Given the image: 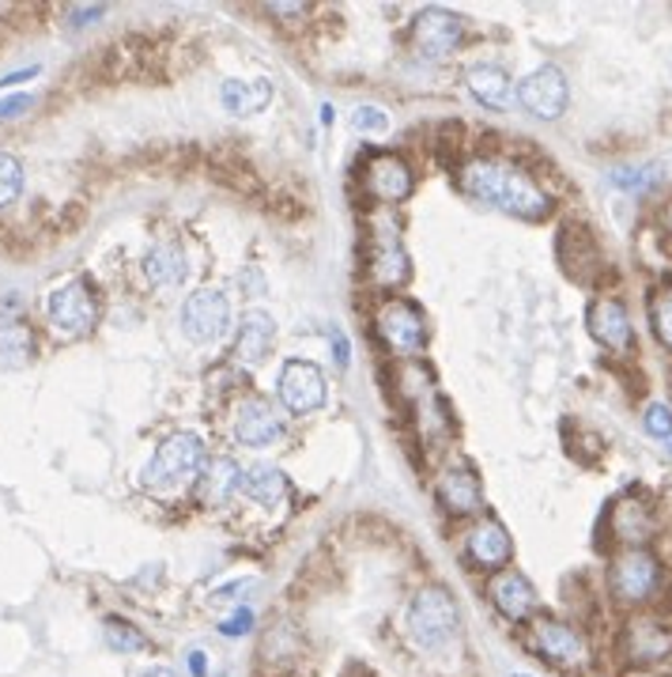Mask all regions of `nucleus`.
I'll return each instance as SVG.
<instances>
[{
  "mask_svg": "<svg viewBox=\"0 0 672 677\" xmlns=\"http://www.w3.org/2000/svg\"><path fill=\"white\" fill-rule=\"evenodd\" d=\"M457 185L476 205L499 208V213L517 216V220H545L552 213V197L522 167L503 164V159H473V164L461 167Z\"/></svg>",
  "mask_w": 672,
  "mask_h": 677,
  "instance_id": "f257e3e1",
  "label": "nucleus"
},
{
  "mask_svg": "<svg viewBox=\"0 0 672 677\" xmlns=\"http://www.w3.org/2000/svg\"><path fill=\"white\" fill-rule=\"evenodd\" d=\"M529 648L563 674H582V670H589V663H594L589 636L582 632L578 625L560 620V617H533Z\"/></svg>",
  "mask_w": 672,
  "mask_h": 677,
  "instance_id": "f03ea898",
  "label": "nucleus"
},
{
  "mask_svg": "<svg viewBox=\"0 0 672 677\" xmlns=\"http://www.w3.org/2000/svg\"><path fill=\"white\" fill-rule=\"evenodd\" d=\"M461 628V609L457 602L450 599L447 587L431 583L412 599L408 606V636L416 648L424 651H439L457 636Z\"/></svg>",
  "mask_w": 672,
  "mask_h": 677,
  "instance_id": "7ed1b4c3",
  "label": "nucleus"
},
{
  "mask_svg": "<svg viewBox=\"0 0 672 677\" xmlns=\"http://www.w3.org/2000/svg\"><path fill=\"white\" fill-rule=\"evenodd\" d=\"M665 587V571H661L658 556L646 549H623L609 564V594L616 606H646L653 594Z\"/></svg>",
  "mask_w": 672,
  "mask_h": 677,
  "instance_id": "20e7f679",
  "label": "nucleus"
},
{
  "mask_svg": "<svg viewBox=\"0 0 672 677\" xmlns=\"http://www.w3.org/2000/svg\"><path fill=\"white\" fill-rule=\"evenodd\" d=\"M205 466V443L193 432H178L170 439L159 443V450L151 455V462L144 466V485L151 488H178L185 481H193Z\"/></svg>",
  "mask_w": 672,
  "mask_h": 677,
  "instance_id": "39448f33",
  "label": "nucleus"
},
{
  "mask_svg": "<svg viewBox=\"0 0 672 677\" xmlns=\"http://www.w3.org/2000/svg\"><path fill=\"white\" fill-rule=\"evenodd\" d=\"M46 314H50V326L61 337H69V341L87 337L95 329V322H99V300H95V288L87 285L84 277L53 288L50 300H46Z\"/></svg>",
  "mask_w": 672,
  "mask_h": 677,
  "instance_id": "423d86ee",
  "label": "nucleus"
},
{
  "mask_svg": "<svg viewBox=\"0 0 672 677\" xmlns=\"http://www.w3.org/2000/svg\"><path fill=\"white\" fill-rule=\"evenodd\" d=\"M517 102H522L525 114L540 118V122H555L566 110V102H571V87H566L563 69H555V64L533 69L529 76L517 84Z\"/></svg>",
  "mask_w": 672,
  "mask_h": 677,
  "instance_id": "0eeeda50",
  "label": "nucleus"
},
{
  "mask_svg": "<svg viewBox=\"0 0 672 677\" xmlns=\"http://www.w3.org/2000/svg\"><path fill=\"white\" fill-rule=\"evenodd\" d=\"M623 655L635 666H658L672 658V625L653 614H635L623 625Z\"/></svg>",
  "mask_w": 672,
  "mask_h": 677,
  "instance_id": "6e6552de",
  "label": "nucleus"
},
{
  "mask_svg": "<svg viewBox=\"0 0 672 677\" xmlns=\"http://www.w3.org/2000/svg\"><path fill=\"white\" fill-rule=\"evenodd\" d=\"M461 38H465V20L447 12V8H424L412 23V43L427 61L450 58L461 46Z\"/></svg>",
  "mask_w": 672,
  "mask_h": 677,
  "instance_id": "1a4fd4ad",
  "label": "nucleus"
},
{
  "mask_svg": "<svg viewBox=\"0 0 672 677\" xmlns=\"http://www.w3.org/2000/svg\"><path fill=\"white\" fill-rule=\"evenodd\" d=\"M280 401L288 413L306 416L326 406V375L310 360H288L280 371Z\"/></svg>",
  "mask_w": 672,
  "mask_h": 677,
  "instance_id": "9d476101",
  "label": "nucleus"
},
{
  "mask_svg": "<svg viewBox=\"0 0 672 677\" xmlns=\"http://www.w3.org/2000/svg\"><path fill=\"white\" fill-rule=\"evenodd\" d=\"M378 334H382V341L390 344L393 352L412 356V352H419L427 341V318L416 303L390 300V303H382V311H378Z\"/></svg>",
  "mask_w": 672,
  "mask_h": 677,
  "instance_id": "9b49d317",
  "label": "nucleus"
},
{
  "mask_svg": "<svg viewBox=\"0 0 672 677\" xmlns=\"http://www.w3.org/2000/svg\"><path fill=\"white\" fill-rule=\"evenodd\" d=\"M227 322H231V307H227V295L216 292V288L193 292L182 307V329H185V337L197 344L220 341L227 334Z\"/></svg>",
  "mask_w": 672,
  "mask_h": 677,
  "instance_id": "f8f14e48",
  "label": "nucleus"
},
{
  "mask_svg": "<svg viewBox=\"0 0 672 677\" xmlns=\"http://www.w3.org/2000/svg\"><path fill=\"white\" fill-rule=\"evenodd\" d=\"M488 599L491 606L503 614L510 625H522V620H533L537 614V591H533V583L522 576L517 568H499L491 571L488 579Z\"/></svg>",
  "mask_w": 672,
  "mask_h": 677,
  "instance_id": "ddd939ff",
  "label": "nucleus"
},
{
  "mask_svg": "<svg viewBox=\"0 0 672 677\" xmlns=\"http://www.w3.org/2000/svg\"><path fill=\"white\" fill-rule=\"evenodd\" d=\"M370 280L378 288H401L408 280V254H404L393 223L382 220L370 231Z\"/></svg>",
  "mask_w": 672,
  "mask_h": 677,
  "instance_id": "4468645a",
  "label": "nucleus"
},
{
  "mask_svg": "<svg viewBox=\"0 0 672 677\" xmlns=\"http://www.w3.org/2000/svg\"><path fill=\"white\" fill-rule=\"evenodd\" d=\"M363 182H367L370 197L382 201V205H396V201H404L412 193L408 164H404L401 156H393V152H375V156L367 159V174H363Z\"/></svg>",
  "mask_w": 672,
  "mask_h": 677,
  "instance_id": "2eb2a0df",
  "label": "nucleus"
},
{
  "mask_svg": "<svg viewBox=\"0 0 672 677\" xmlns=\"http://www.w3.org/2000/svg\"><path fill=\"white\" fill-rule=\"evenodd\" d=\"M280 432H283L280 413L265 398H246L239 406V413H234V439L242 447H269V443L280 439Z\"/></svg>",
  "mask_w": 672,
  "mask_h": 677,
  "instance_id": "dca6fc26",
  "label": "nucleus"
},
{
  "mask_svg": "<svg viewBox=\"0 0 672 677\" xmlns=\"http://www.w3.org/2000/svg\"><path fill=\"white\" fill-rule=\"evenodd\" d=\"M589 334H594L604 349L620 352V356H627V352L635 349V329H631L627 307H623L620 300H612V295H604V300H597L594 307H589Z\"/></svg>",
  "mask_w": 672,
  "mask_h": 677,
  "instance_id": "f3484780",
  "label": "nucleus"
},
{
  "mask_svg": "<svg viewBox=\"0 0 672 677\" xmlns=\"http://www.w3.org/2000/svg\"><path fill=\"white\" fill-rule=\"evenodd\" d=\"M653 527H658V519H653V511L643 504V499L635 496H623L612 504L609 511V534L616 537L623 549H643L646 542H650Z\"/></svg>",
  "mask_w": 672,
  "mask_h": 677,
  "instance_id": "a211bd4d",
  "label": "nucleus"
},
{
  "mask_svg": "<svg viewBox=\"0 0 672 677\" xmlns=\"http://www.w3.org/2000/svg\"><path fill=\"white\" fill-rule=\"evenodd\" d=\"M439 499L450 515H476L484 507V488L473 466L453 462L439 473Z\"/></svg>",
  "mask_w": 672,
  "mask_h": 677,
  "instance_id": "6ab92c4d",
  "label": "nucleus"
},
{
  "mask_svg": "<svg viewBox=\"0 0 672 677\" xmlns=\"http://www.w3.org/2000/svg\"><path fill=\"white\" fill-rule=\"evenodd\" d=\"M510 556H514V542H510L506 527L499 519H480L468 530V560L476 568L499 571L510 564Z\"/></svg>",
  "mask_w": 672,
  "mask_h": 677,
  "instance_id": "aec40b11",
  "label": "nucleus"
},
{
  "mask_svg": "<svg viewBox=\"0 0 672 677\" xmlns=\"http://www.w3.org/2000/svg\"><path fill=\"white\" fill-rule=\"evenodd\" d=\"M272 341H277V322L265 311H249L242 314V329H239V344H234V360L239 367L257 371L265 364V356L272 352Z\"/></svg>",
  "mask_w": 672,
  "mask_h": 677,
  "instance_id": "412c9836",
  "label": "nucleus"
},
{
  "mask_svg": "<svg viewBox=\"0 0 672 677\" xmlns=\"http://www.w3.org/2000/svg\"><path fill=\"white\" fill-rule=\"evenodd\" d=\"M269 102H272L269 80H227L223 84V107L239 118L261 114Z\"/></svg>",
  "mask_w": 672,
  "mask_h": 677,
  "instance_id": "4be33fe9",
  "label": "nucleus"
},
{
  "mask_svg": "<svg viewBox=\"0 0 672 677\" xmlns=\"http://www.w3.org/2000/svg\"><path fill=\"white\" fill-rule=\"evenodd\" d=\"M468 92H473L476 102H484V107L499 110L510 102V76L506 69H499V64H473L465 76Z\"/></svg>",
  "mask_w": 672,
  "mask_h": 677,
  "instance_id": "5701e85b",
  "label": "nucleus"
},
{
  "mask_svg": "<svg viewBox=\"0 0 672 677\" xmlns=\"http://www.w3.org/2000/svg\"><path fill=\"white\" fill-rule=\"evenodd\" d=\"M239 485H242L239 462H231V458H212V462L205 466V477H200V496H205L208 507H223L227 499L239 493Z\"/></svg>",
  "mask_w": 672,
  "mask_h": 677,
  "instance_id": "b1692460",
  "label": "nucleus"
},
{
  "mask_svg": "<svg viewBox=\"0 0 672 677\" xmlns=\"http://www.w3.org/2000/svg\"><path fill=\"white\" fill-rule=\"evenodd\" d=\"M239 493L257 499V504H265V507H272V504H280V499L288 496V477H283L277 466L257 462V466H249V470H242Z\"/></svg>",
  "mask_w": 672,
  "mask_h": 677,
  "instance_id": "393cba45",
  "label": "nucleus"
},
{
  "mask_svg": "<svg viewBox=\"0 0 672 677\" xmlns=\"http://www.w3.org/2000/svg\"><path fill=\"white\" fill-rule=\"evenodd\" d=\"M144 273H148L151 285L170 288V285H182L185 280V254L178 243H159L144 257Z\"/></svg>",
  "mask_w": 672,
  "mask_h": 677,
  "instance_id": "a878e982",
  "label": "nucleus"
},
{
  "mask_svg": "<svg viewBox=\"0 0 672 677\" xmlns=\"http://www.w3.org/2000/svg\"><path fill=\"white\" fill-rule=\"evenodd\" d=\"M35 352V341H30V329L15 318H4L0 314V360L4 364H23V360Z\"/></svg>",
  "mask_w": 672,
  "mask_h": 677,
  "instance_id": "bb28decb",
  "label": "nucleus"
},
{
  "mask_svg": "<svg viewBox=\"0 0 672 677\" xmlns=\"http://www.w3.org/2000/svg\"><path fill=\"white\" fill-rule=\"evenodd\" d=\"M650 326H653V337H658V341L672 352V285L653 292V300H650Z\"/></svg>",
  "mask_w": 672,
  "mask_h": 677,
  "instance_id": "cd10ccee",
  "label": "nucleus"
},
{
  "mask_svg": "<svg viewBox=\"0 0 672 677\" xmlns=\"http://www.w3.org/2000/svg\"><path fill=\"white\" fill-rule=\"evenodd\" d=\"M107 643L113 651H121V655H133V651H148V636L136 632L129 620H118L110 617L107 620Z\"/></svg>",
  "mask_w": 672,
  "mask_h": 677,
  "instance_id": "c85d7f7f",
  "label": "nucleus"
},
{
  "mask_svg": "<svg viewBox=\"0 0 672 677\" xmlns=\"http://www.w3.org/2000/svg\"><path fill=\"white\" fill-rule=\"evenodd\" d=\"M23 193V164L12 152H0V208H8Z\"/></svg>",
  "mask_w": 672,
  "mask_h": 677,
  "instance_id": "c756f323",
  "label": "nucleus"
},
{
  "mask_svg": "<svg viewBox=\"0 0 672 677\" xmlns=\"http://www.w3.org/2000/svg\"><path fill=\"white\" fill-rule=\"evenodd\" d=\"M661 174H658V167L653 164H643V167H616L612 171V182L620 185V190H631V193H643V190H650L653 182H658Z\"/></svg>",
  "mask_w": 672,
  "mask_h": 677,
  "instance_id": "7c9ffc66",
  "label": "nucleus"
},
{
  "mask_svg": "<svg viewBox=\"0 0 672 677\" xmlns=\"http://www.w3.org/2000/svg\"><path fill=\"white\" fill-rule=\"evenodd\" d=\"M643 428L650 432L653 439H661V443L672 439V409L665 406V401H653V406H646Z\"/></svg>",
  "mask_w": 672,
  "mask_h": 677,
  "instance_id": "2f4dec72",
  "label": "nucleus"
},
{
  "mask_svg": "<svg viewBox=\"0 0 672 677\" xmlns=\"http://www.w3.org/2000/svg\"><path fill=\"white\" fill-rule=\"evenodd\" d=\"M352 122H355V129H359V133H382V129L390 125V118H386L378 107H359V110H355Z\"/></svg>",
  "mask_w": 672,
  "mask_h": 677,
  "instance_id": "473e14b6",
  "label": "nucleus"
},
{
  "mask_svg": "<svg viewBox=\"0 0 672 677\" xmlns=\"http://www.w3.org/2000/svg\"><path fill=\"white\" fill-rule=\"evenodd\" d=\"M249 628H254V614H249V609H234V614L220 625V632L223 636H246Z\"/></svg>",
  "mask_w": 672,
  "mask_h": 677,
  "instance_id": "72a5a7b5",
  "label": "nucleus"
},
{
  "mask_svg": "<svg viewBox=\"0 0 672 677\" xmlns=\"http://www.w3.org/2000/svg\"><path fill=\"white\" fill-rule=\"evenodd\" d=\"M23 110H30V95H12V99L0 102V118L4 122H12V118H20Z\"/></svg>",
  "mask_w": 672,
  "mask_h": 677,
  "instance_id": "f704fd0d",
  "label": "nucleus"
},
{
  "mask_svg": "<svg viewBox=\"0 0 672 677\" xmlns=\"http://www.w3.org/2000/svg\"><path fill=\"white\" fill-rule=\"evenodd\" d=\"M333 344H337V364L347 367V360H352V349H347V337L340 334V329H333Z\"/></svg>",
  "mask_w": 672,
  "mask_h": 677,
  "instance_id": "c9c22d12",
  "label": "nucleus"
},
{
  "mask_svg": "<svg viewBox=\"0 0 672 677\" xmlns=\"http://www.w3.org/2000/svg\"><path fill=\"white\" fill-rule=\"evenodd\" d=\"M30 76H38V69H35V64H30V69L12 72V76H4V80H0V87H15V84H23V80H30Z\"/></svg>",
  "mask_w": 672,
  "mask_h": 677,
  "instance_id": "e433bc0d",
  "label": "nucleus"
},
{
  "mask_svg": "<svg viewBox=\"0 0 672 677\" xmlns=\"http://www.w3.org/2000/svg\"><path fill=\"white\" fill-rule=\"evenodd\" d=\"M269 12H277V15H303L306 4H272Z\"/></svg>",
  "mask_w": 672,
  "mask_h": 677,
  "instance_id": "4c0bfd02",
  "label": "nucleus"
},
{
  "mask_svg": "<svg viewBox=\"0 0 672 677\" xmlns=\"http://www.w3.org/2000/svg\"><path fill=\"white\" fill-rule=\"evenodd\" d=\"M133 677H178L170 666H148V670H140V674H133Z\"/></svg>",
  "mask_w": 672,
  "mask_h": 677,
  "instance_id": "58836bf2",
  "label": "nucleus"
},
{
  "mask_svg": "<svg viewBox=\"0 0 672 677\" xmlns=\"http://www.w3.org/2000/svg\"><path fill=\"white\" fill-rule=\"evenodd\" d=\"M669 458H672V439H669Z\"/></svg>",
  "mask_w": 672,
  "mask_h": 677,
  "instance_id": "ea45409f",
  "label": "nucleus"
},
{
  "mask_svg": "<svg viewBox=\"0 0 672 677\" xmlns=\"http://www.w3.org/2000/svg\"><path fill=\"white\" fill-rule=\"evenodd\" d=\"M514 677H529V674H514Z\"/></svg>",
  "mask_w": 672,
  "mask_h": 677,
  "instance_id": "a19ab883",
  "label": "nucleus"
}]
</instances>
